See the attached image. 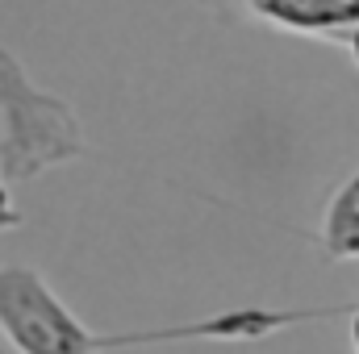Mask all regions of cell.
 Returning <instances> with one entry per match:
<instances>
[{
    "label": "cell",
    "mask_w": 359,
    "mask_h": 354,
    "mask_svg": "<svg viewBox=\"0 0 359 354\" xmlns=\"http://www.w3.org/2000/svg\"><path fill=\"white\" fill-rule=\"evenodd\" d=\"M351 55H355V63H359V25H355V34H351Z\"/></svg>",
    "instance_id": "5"
},
{
    "label": "cell",
    "mask_w": 359,
    "mask_h": 354,
    "mask_svg": "<svg viewBox=\"0 0 359 354\" xmlns=\"http://www.w3.org/2000/svg\"><path fill=\"white\" fill-rule=\"evenodd\" d=\"M0 325L21 354H96L117 346L113 338H92L84 325H76L29 271L0 275Z\"/></svg>",
    "instance_id": "1"
},
{
    "label": "cell",
    "mask_w": 359,
    "mask_h": 354,
    "mask_svg": "<svg viewBox=\"0 0 359 354\" xmlns=\"http://www.w3.org/2000/svg\"><path fill=\"white\" fill-rule=\"evenodd\" d=\"M351 342H355V354H359V309H355V317H351Z\"/></svg>",
    "instance_id": "4"
},
{
    "label": "cell",
    "mask_w": 359,
    "mask_h": 354,
    "mask_svg": "<svg viewBox=\"0 0 359 354\" xmlns=\"http://www.w3.org/2000/svg\"><path fill=\"white\" fill-rule=\"evenodd\" d=\"M326 246L334 259H359V176L334 196L326 217Z\"/></svg>",
    "instance_id": "3"
},
{
    "label": "cell",
    "mask_w": 359,
    "mask_h": 354,
    "mask_svg": "<svg viewBox=\"0 0 359 354\" xmlns=\"http://www.w3.org/2000/svg\"><path fill=\"white\" fill-rule=\"evenodd\" d=\"M251 4L288 29H339L359 17V8H351L347 0H251Z\"/></svg>",
    "instance_id": "2"
},
{
    "label": "cell",
    "mask_w": 359,
    "mask_h": 354,
    "mask_svg": "<svg viewBox=\"0 0 359 354\" xmlns=\"http://www.w3.org/2000/svg\"><path fill=\"white\" fill-rule=\"evenodd\" d=\"M347 4H351V8H359V0H347Z\"/></svg>",
    "instance_id": "6"
}]
</instances>
